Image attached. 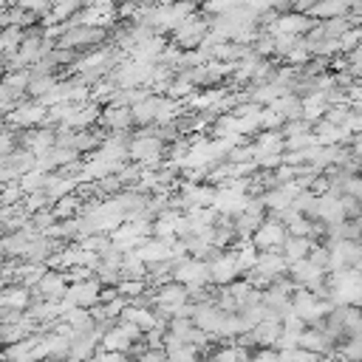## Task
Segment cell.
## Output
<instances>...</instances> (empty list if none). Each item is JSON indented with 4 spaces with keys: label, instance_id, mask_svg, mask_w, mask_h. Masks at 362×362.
Instances as JSON below:
<instances>
[{
    "label": "cell",
    "instance_id": "obj_1",
    "mask_svg": "<svg viewBox=\"0 0 362 362\" xmlns=\"http://www.w3.org/2000/svg\"><path fill=\"white\" fill-rule=\"evenodd\" d=\"M99 294H102V283L96 277H85V280H71L59 305L62 311L65 308H90L99 303Z\"/></svg>",
    "mask_w": 362,
    "mask_h": 362
},
{
    "label": "cell",
    "instance_id": "obj_2",
    "mask_svg": "<svg viewBox=\"0 0 362 362\" xmlns=\"http://www.w3.org/2000/svg\"><path fill=\"white\" fill-rule=\"evenodd\" d=\"M209 23H212V17H204V14H195V11L189 17H184L178 23V28L173 31L175 48H198L209 34Z\"/></svg>",
    "mask_w": 362,
    "mask_h": 362
},
{
    "label": "cell",
    "instance_id": "obj_3",
    "mask_svg": "<svg viewBox=\"0 0 362 362\" xmlns=\"http://www.w3.org/2000/svg\"><path fill=\"white\" fill-rule=\"evenodd\" d=\"M173 280H178V283L187 286V288L209 286V263L201 260V257H189V255H184V257L175 260Z\"/></svg>",
    "mask_w": 362,
    "mask_h": 362
},
{
    "label": "cell",
    "instance_id": "obj_4",
    "mask_svg": "<svg viewBox=\"0 0 362 362\" xmlns=\"http://www.w3.org/2000/svg\"><path fill=\"white\" fill-rule=\"evenodd\" d=\"M286 235L288 232H286L283 221H277L274 215H266V221L252 232V243L257 246V252H280Z\"/></svg>",
    "mask_w": 362,
    "mask_h": 362
},
{
    "label": "cell",
    "instance_id": "obj_5",
    "mask_svg": "<svg viewBox=\"0 0 362 362\" xmlns=\"http://www.w3.org/2000/svg\"><path fill=\"white\" fill-rule=\"evenodd\" d=\"M288 277L294 280V286L297 288H314V286H320L325 277H328V272L325 269H320L317 263H311L308 257H303V260H294V263H288Z\"/></svg>",
    "mask_w": 362,
    "mask_h": 362
},
{
    "label": "cell",
    "instance_id": "obj_6",
    "mask_svg": "<svg viewBox=\"0 0 362 362\" xmlns=\"http://www.w3.org/2000/svg\"><path fill=\"white\" fill-rule=\"evenodd\" d=\"M48 119V107L40 102V99H31V102H20L11 107L8 113V122L14 127H34V124H42Z\"/></svg>",
    "mask_w": 362,
    "mask_h": 362
},
{
    "label": "cell",
    "instance_id": "obj_7",
    "mask_svg": "<svg viewBox=\"0 0 362 362\" xmlns=\"http://www.w3.org/2000/svg\"><path fill=\"white\" fill-rule=\"evenodd\" d=\"M240 277V266L235 260V252H221L215 260H209V283L212 286H229Z\"/></svg>",
    "mask_w": 362,
    "mask_h": 362
},
{
    "label": "cell",
    "instance_id": "obj_8",
    "mask_svg": "<svg viewBox=\"0 0 362 362\" xmlns=\"http://www.w3.org/2000/svg\"><path fill=\"white\" fill-rule=\"evenodd\" d=\"M334 339L320 328V325H305L303 334H300V348L317 354V356H325V354H334Z\"/></svg>",
    "mask_w": 362,
    "mask_h": 362
},
{
    "label": "cell",
    "instance_id": "obj_9",
    "mask_svg": "<svg viewBox=\"0 0 362 362\" xmlns=\"http://www.w3.org/2000/svg\"><path fill=\"white\" fill-rule=\"evenodd\" d=\"M314 221H320V223H325V226L345 221L339 195H334V192H320V195H317V215H314Z\"/></svg>",
    "mask_w": 362,
    "mask_h": 362
},
{
    "label": "cell",
    "instance_id": "obj_10",
    "mask_svg": "<svg viewBox=\"0 0 362 362\" xmlns=\"http://www.w3.org/2000/svg\"><path fill=\"white\" fill-rule=\"evenodd\" d=\"M37 294L40 300H62L65 288H68V274L65 272H45L40 280H37Z\"/></svg>",
    "mask_w": 362,
    "mask_h": 362
},
{
    "label": "cell",
    "instance_id": "obj_11",
    "mask_svg": "<svg viewBox=\"0 0 362 362\" xmlns=\"http://www.w3.org/2000/svg\"><path fill=\"white\" fill-rule=\"evenodd\" d=\"M311 25H314V23H311L308 14H303V11H286V14L277 17L274 34H294V37H303V34H308Z\"/></svg>",
    "mask_w": 362,
    "mask_h": 362
},
{
    "label": "cell",
    "instance_id": "obj_12",
    "mask_svg": "<svg viewBox=\"0 0 362 362\" xmlns=\"http://www.w3.org/2000/svg\"><path fill=\"white\" fill-rule=\"evenodd\" d=\"M280 331H283V322H280L277 317H263L249 334H252L255 345H260V348H274V342L280 339Z\"/></svg>",
    "mask_w": 362,
    "mask_h": 362
},
{
    "label": "cell",
    "instance_id": "obj_13",
    "mask_svg": "<svg viewBox=\"0 0 362 362\" xmlns=\"http://www.w3.org/2000/svg\"><path fill=\"white\" fill-rule=\"evenodd\" d=\"M99 122H102L107 130H113V133H124V130L133 124V113H130V107H124V105H107L105 113L99 116Z\"/></svg>",
    "mask_w": 362,
    "mask_h": 362
},
{
    "label": "cell",
    "instance_id": "obj_14",
    "mask_svg": "<svg viewBox=\"0 0 362 362\" xmlns=\"http://www.w3.org/2000/svg\"><path fill=\"white\" fill-rule=\"evenodd\" d=\"M249 356H252V354H249L246 345L229 339V342H223L221 348H215V351L209 354V362H249Z\"/></svg>",
    "mask_w": 362,
    "mask_h": 362
},
{
    "label": "cell",
    "instance_id": "obj_15",
    "mask_svg": "<svg viewBox=\"0 0 362 362\" xmlns=\"http://www.w3.org/2000/svg\"><path fill=\"white\" fill-rule=\"evenodd\" d=\"M314 136H317V144H345V141L351 139V133H348L345 127H339V124H334V122H328V119H322V122L317 124Z\"/></svg>",
    "mask_w": 362,
    "mask_h": 362
},
{
    "label": "cell",
    "instance_id": "obj_16",
    "mask_svg": "<svg viewBox=\"0 0 362 362\" xmlns=\"http://www.w3.org/2000/svg\"><path fill=\"white\" fill-rule=\"evenodd\" d=\"M311 238H300V235H286V240H283V246H280V255L288 260V263H294V260H303V257H308V249H311Z\"/></svg>",
    "mask_w": 362,
    "mask_h": 362
},
{
    "label": "cell",
    "instance_id": "obj_17",
    "mask_svg": "<svg viewBox=\"0 0 362 362\" xmlns=\"http://www.w3.org/2000/svg\"><path fill=\"white\" fill-rule=\"evenodd\" d=\"M164 359L167 362H198L201 351L189 342H164Z\"/></svg>",
    "mask_w": 362,
    "mask_h": 362
},
{
    "label": "cell",
    "instance_id": "obj_18",
    "mask_svg": "<svg viewBox=\"0 0 362 362\" xmlns=\"http://www.w3.org/2000/svg\"><path fill=\"white\" fill-rule=\"evenodd\" d=\"M79 8H82V0H54L48 11H51V20L65 23V20H68V17H74Z\"/></svg>",
    "mask_w": 362,
    "mask_h": 362
},
{
    "label": "cell",
    "instance_id": "obj_19",
    "mask_svg": "<svg viewBox=\"0 0 362 362\" xmlns=\"http://www.w3.org/2000/svg\"><path fill=\"white\" fill-rule=\"evenodd\" d=\"M88 362H124V354L119 351H107V348H96L93 356Z\"/></svg>",
    "mask_w": 362,
    "mask_h": 362
},
{
    "label": "cell",
    "instance_id": "obj_20",
    "mask_svg": "<svg viewBox=\"0 0 362 362\" xmlns=\"http://www.w3.org/2000/svg\"><path fill=\"white\" fill-rule=\"evenodd\" d=\"M342 192H348V195H354L359 204H362V175L356 173V175H351L348 181H345V187H342Z\"/></svg>",
    "mask_w": 362,
    "mask_h": 362
},
{
    "label": "cell",
    "instance_id": "obj_21",
    "mask_svg": "<svg viewBox=\"0 0 362 362\" xmlns=\"http://www.w3.org/2000/svg\"><path fill=\"white\" fill-rule=\"evenodd\" d=\"M88 3H90V6H107V8H110L116 0H88Z\"/></svg>",
    "mask_w": 362,
    "mask_h": 362
},
{
    "label": "cell",
    "instance_id": "obj_22",
    "mask_svg": "<svg viewBox=\"0 0 362 362\" xmlns=\"http://www.w3.org/2000/svg\"><path fill=\"white\" fill-rule=\"evenodd\" d=\"M59 362H82V359H74V356H65V359H59Z\"/></svg>",
    "mask_w": 362,
    "mask_h": 362
},
{
    "label": "cell",
    "instance_id": "obj_23",
    "mask_svg": "<svg viewBox=\"0 0 362 362\" xmlns=\"http://www.w3.org/2000/svg\"><path fill=\"white\" fill-rule=\"evenodd\" d=\"M6 6H8V0H0V11H3V8H6Z\"/></svg>",
    "mask_w": 362,
    "mask_h": 362
},
{
    "label": "cell",
    "instance_id": "obj_24",
    "mask_svg": "<svg viewBox=\"0 0 362 362\" xmlns=\"http://www.w3.org/2000/svg\"><path fill=\"white\" fill-rule=\"evenodd\" d=\"M198 362H209V359H198Z\"/></svg>",
    "mask_w": 362,
    "mask_h": 362
},
{
    "label": "cell",
    "instance_id": "obj_25",
    "mask_svg": "<svg viewBox=\"0 0 362 362\" xmlns=\"http://www.w3.org/2000/svg\"><path fill=\"white\" fill-rule=\"evenodd\" d=\"M359 339H362V334H359Z\"/></svg>",
    "mask_w": 362,
    "mask_h": 362
},
{
    "label": "cell",
    "instance_id": "obj_26",
    "mask_svg": "<svg viewBox=\"0 0 362 362\" xmlns=\"http://www.w3.org/2000/svg\"><path fill=\"white\" fill-rule=\"evenodd\" d=\"M359 362H362V359H359Z\"/></svg>",
    "mask_w": 362,
    "mask_h": 362
},
{
    "label": "cell",
    "instance_id": "obj_27",
    "mask_svg": "<svg viewBox=\"0 0 362 362\" xmlns=\"http://www.w3.org/2000/svg\"><path fill=\"white\" fill-rule=\"evenodd\" d=\"M124 362H127V359H124Z\"/></svg>",
    "mask_w": 362,
    "mask_h": 362
}]
</instances>
